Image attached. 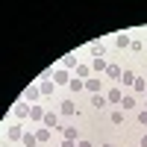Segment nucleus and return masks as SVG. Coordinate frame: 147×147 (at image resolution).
I'll use <instances>...</instances> for the list:
<instances>
[{"mask_svg":"<svg viewBox=\"0 0 147 147\" xmlns=\"http://www.w3.org/2000/svg\"><path fill=\"white\" fill-rule=\"evenodd\" d=\"M53 85H56L53 80H47V82H41V85H38V88H41V94H50V91H53Z\"/></svg>","mask_w":147,"mask_h":147,"instance_id":"nucleus-12","label":"nucleus"},{"mask_svg":"<svg viewBox=\"0 0 147 147\" xmlns=\"http://www.w3.org/2000/svg\"><path fill=\"white\" fill-rule=\"evenodd\" d=\"M144 94H147V91H144Z\"/></svg>","mask_w":147,"mask_h":147,"instance_id":"nucleus-30","label":"nucleus"},{"mask_svg":"<svg viewBox=\"0 0 147 147\" xmlns=\"http://www.w3.org/2000/svg\"><path fill=\"white\" fill-rule=\"evenodd\" d=\"M24 144H27V147H35V144H38V138H35L32 132H24Z\"/></svg>","mask_w":147,"mask_h":147,"instance_id":"nucleus-11","label":"nucleus"},{"mask_svg":"<svg viewBox=\"0 0 147 147\" xmlns=\"http://www.w3.org/2000/svg\"><path fill=\"white\" fill-rule=\"evenodd\" d=\"M106 100H109V103H121V100H124V94H121L118 88H112V91L106 94Z\"/></svg>","mask_w":147,"mask_h":147,"instance_id":"nucleus-2","label":"nucleus"},{"mask_svg":"<svg viewBox=\"0 0 147 147\" xmlns=\"http://www.w3.org/2000/svg\"><path fill=\"white\" fill-rule=\"evenodd\" d=\"M38 94H41V88H35V85H30V88H27V100H38Z\"/></svg>","mask_w":147,"mask_h":147,"instance_id":"nucleus-9","label":"nucleus"},{"mask_svg":"<svg viewBox=\"0 0 147 147\" xmlns=\"http://www.w3.org/2000/svg\"><path fill=\"white\" fill-rule=\"evenodd\" d=\"M62 115H74V103H71V100L62 103Z\"/></svg>","mask_w":147,"mask_h":147,"instance_id":"nucleus-17","label":"nucleus"},{"mask_svg":"<svg viewBox=\"0 0 147 147\" xmlns=\"http://www.w3.org/2000/svg\"><path fill=\"white\" fill-rule=\"evenodd\" d=\"M121 82H124V85H132V82H136V74H132V71H124V74H121Z\"/></svg>","mask_w":147,"mask_h":147,"instance_id":"nucleus-3","label":"nucleus"},{"mask_svg":"<svg viewBox=\"0 0 147 147\" xmlns=\"http://www.w3.org/2000/svg\"><path fill=\"white\" fill-rule=\"evenodd\" d=\"M77 74L80 77H88V65H77Z\"/></svg>","mask_w":147,"mask_h":147,"instance_id":"nucleus-24","label":"nucleus"},{"mask_svg":"<svg viewBox=\"0 0 147 147\" xmlns=\"http://www.w3.org/2000/svg\"><path fill=\"white\" fill-rule=\"evenodd\" d=\"M62 147H77V144H74V141H65V144H62Z\"/></svg>","mask_w":147,"mask_h":147,"instance_id":"nucleus-27","label":"nucleus"},{"mask_svg":"<svg viewBox=\"0 0 147 147\" xmlns=\"http://www.w3.org/2000/svg\"><path fill=\"white\" fill-rule=\"evenodd\" d=\"M141 147H147V136H144V138H141Z\"/></svg>","mask_w":147,"mask_h":147,"instance_id":"nucleus-28","label":"nucleus"},{"mask_svg":"<svg viewBox=\"0 0 147 147\" xmlns=\"http://www.w3.org/2000/svg\"><path fill=\"white\" fill-rule=\"evenodd\" d=\"M138 124H144V127H147V109H144V112H138Z\"/></svg>","mask_w":147,"mask_h":147,"instance_id":"nucleus-25","label":"nucleus"},{"mask_svg":"<svg viewBox=\"0 0 147 147\" xmlns=\"http://www.w3.org/2000/svg\"><path fill=\"white\" fill-rule=\"evenodd\" d=\"M91 68H94V71H106V68H109V65H106V62H103V59H94V65H91Z\"/></svg>","mask_w":147,"mask_h":147,"instance_id":"nucleus-20","label":"nucleus"},{"mask_svg":"<svg viewBox=\"0 0 147 147\" xmlns=\"http://www.w3.org/2000/svg\"><path fill=\"white\" fill-rule=\"evenodd\" d=\"M15 115H18V118L30 115V106H27V103H18V106H15Z\"/></svg>","mask_w":147,"mask_h":147,"instance_id":"nucleus-10","label":"nucleus"},{"mask_svg":"<svg viewBox=\"0 0 147 147\" xmlns=\"http://www.w3.org/2000/svg\"><path fill=\"white\" fill-rule=\"evenodd\" d=\"M9 138H24V129L21 127H9Z\"/></svg>","mask_w":147,"mask_h":147,"instance_id":"nucleus-14","label":"nucleus"},{"mask_svg":"<svg viewBox=\"0 0 147 147\" xmlns=\"http://www.w3.org/2000/svg\"><path fill=\"white\" fill-rule=\"evenodd\" d=\"M44 127H56V115L53 112H44Z\"/></svg>","mask_w":147,"mask_h":147,"instance_id":"nucleus-13","label":"nucleus"},{"mask_svg":"<svg viewBox=\"0 0 147 147\" xmlns=\"http://www.w3.org/2000/svg\"><path fill=\"white\" fill-rule=\"evenodd\" d=\"M121 106H124V109H136V97H124Z\"/></svg>","mask_w":147,"mask_h":147,"instance_id":"nucleus-15","label":"nucleus"},{"mask_svg":"<svg viewBox=\"0 0 147 147\" xmlns=\"http://www.w3.org/2000/svg\"><path fill=\"white\" fill-rule=\"evenodd\" d=\"M112 124H124V112H112Z\"/></svg>","mask_w":147,"mask_h":147,"instance_id":"nucleus-22","label":"nucleus"},{"mask_svg":"<svg viewBox=\"0 0 147 147\" xmlns=\"http://www.w3.org/2000/svg\"><path fill=\"white\" fill-rule=\"evenodd\" d=\"M106 74H109V77H115V80H121V71H118L115 65H109V68H106Z\"/></svg>","mask_w":147,"mask_h":147,"instance_id":"nucleus-19","label":"nucleus"},{"mask_svg":"<svg viewBox=\"0 0 147 147\" xmlns=\"http://www.w3.org/2000/svg\"><path fill=\"white\" fill-rule=\"evenodd\" d=\"M62 136H65V141H74V138H77V127H65Z\"/></svg>","mask_w":147,"mask_h":147,"instance_id":"nucleus-7","label":"nucleus"},{"mask_svg":"<svg viewBox=\"0 0 147 147\" xmlns=\"http://www.w3.org/2000/svg\"><path fill=\"white\" fill-rule=\"evenodd\" d=\"M74 65H77V53H68L62 59V68H74Z\"/></svg>","mask_w":147,"mask_h":147,"instance_id":"nucleus-5","label":"nucleus"},{"mask_svg":"<svg viewBox=\"0 0 147 147\" xmlns=\"http://www.w3.org/2000/svg\"><path fill=\"white\" fill-rule=\"evenodd\" d=\"M132 85H136V91H147V82H144V80H136Z\"/></svg>","mask_w":147,"mask_h":147,"instance_id":"nucleus-23","label":"nucleus"},{"mask_svg":"<svg viewBox=\"0 0 147 147\" xmlns=\"http://www.w3.org/2000/svg\"><path fill=\"white\" fill-rule=\"evenodd\" d=\"M53 82H56V85H68L71 80H68V74H65V71H56V74H53Z\"/></svg>","mask_w":147,"mask_h":147,"instance_id":"nucleus-1","label":"nucleus"},{"mask_svg":"<svg viewBox=\"0 0 147 147\" xmlns=\"http://www.w3.org/2000/svg\"><path fill=\"white\" fill-rule=\"evenodd\" d=\"M115 44H118V47H129V44H132V41H129V38H127V35H118V38H115Z\"/></svg>","mask_w":147,"mask_h":147,"instance_id":"nucleus-16","label":"nucleus"},{"mask_svg":"<svg viewBox=\"0 0 147 147\" xmlns=\"http://www.w3.org/2000/svg\"><path fill=\"white\" fill-rule=\"evenodd\" d=\"M85 88L94 91V94H100V80H88V82H85Z\"/></svg>","mask_w":147,"mask_h":147,"instance_id":"nucleus-8","label":"nucleus"},{"mask_svg":"<svg viewBox=\"0 0 147 147\" xmlns=\"http://www.w3.org/2000/svg\"><path fill=\"white\" fill-rule=\"evenodd\" d=\"M30 118H35V121H44V112H41V106H30Z\"/></svg>","mask_w":147,"mask_h":147,"instance_id":"nucleus-6","label":"nucleus"},{"mask_svg":"<svg viewBox=\"0 0 147 147\" xmlns=\"http://www.w3.org/2000/svg\"><path fill=\"white\" fill-rule=\"evenodd\" d=\"M68 85H71V91H80V88H82V85H85V82H80V80H71Z\"/></svg>","mask_w":147,"mask_h":147,"instance_id":"nucleus-21","label":"nucleus"},{"mask_svg":"<svg viewBox=\"0 0 147 147\" xmlns=\"http://www.w3.org/2000/svg\"><path fill=\"white\" fill-rule=\"evenodd\" d=\"M103 147H112V144H103Z\"/></svg>","mask_w":147,"mask_h":147,"instance_id":"nucleus-29","label":"nucleus"},{"mask_svg":"<svg viewBox=\"0 0 147 147\" xmlns=\"http://www.w3.org/2000/svg\"><path fill=\"white\" fill-rule=\"evenodd\" d=\"M91 103H94V109H103V106H106L109 100H106L103 94H94V97H91Z\"/></svg>","mask_w":147,"mask_h":147,"instance_id":"nucleus-4","label":"nucleus"},{"mask_svg":"<svg viewBox=\"0 0 147 147\" xmlns=\"http://www.w3.org/2000/svg\"><path fill=\"white\" fill-rule=\"evenodd\" d=\"M35 138H38V141H47V138H50V129H38V132H35Z\"/></svg>","mask_w":147,"mask_h":147,"instance_id":"nucleus-18","label":"nucleus"},{"mask_svg":"<svg viewBox=\"0 0 147 147\" xmlns=\"http://www.w3.org/2000/svg\"><path fill=\"white\" fill-rule=\"evenodd\" d=\"M77 147H91V144L88 141H77Z\"/></svg>","mask_w":147,"mask_h":147,"instance_id":"nucleus-26","label":"nucleus"}]
</instances>
